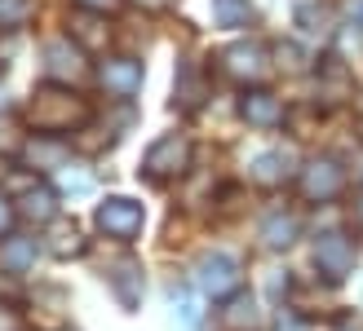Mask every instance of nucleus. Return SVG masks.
Instances as JSON below:
<instances>
[{"label": "nucleus", "instance_id": "1", "mask_svg": "<svg viewBox=\"0 0 363 331\" xmlns=\"http://www.w3.org/2000/svg\"><path fill=\"white\" fill-rule=\"evenodd\" d=\"M89 115H94V106H89L80 93L58 88V84L35 88V98L27 102V124L35 128V133H45V137H62V133H71V128L89 124Z\"/></svg>", "mask_w": 363, "mask_h": 331}, {"label": "nucleus", "instance_id": "2", "mask_svg": "<svg viewBox=\"0 0 363 331\" xmlns=\"http://www.w3.org/2000/svg\"><path fill=\"white\" fill-rule=\"evenodd\" d=\"M94 226H98L106 238L133 243V238L142 234V226H147V212H142V204H133V199L111 194V199H102V204H98V212H94Z\"/></svg>", "mask_w": 363, "mask_h": 331}, {"label": "nucleus", "instance_id": "3", "mask_svg": "<svg viewBox=\"0 0 363 331\" xmlns=\"http://www.w3.org/2000/svg\"><path fill=\"white\" fill-rule=\"evenodd\" d=\"M186 168H191V141L182 133H169V137L151 141V151L142 155V173H147L151 181H173Z\"/></svg>", "mask_w": 363, "mask_h": 331}, {"label": "nucleus", "instance_id": "4", "mask_svg": "<svg viewBox=\"0 0 363 331\" xmlns=\"http://www.w3.org/2000/svg\"><path fill=\"white\" fill-rule=\"evenodd\" d=\"M315 269H319L328 283L350 279V274H354V243H350L341 230L319 234V243H315Z\"/></svg>", "mask_w": 363, "mask_h": 331}, {"label": "nucleus", "instance_id": "5", "mask_svg": "<svg viewBox=\"0 0 363 331\" xmlns=\"http://www.w3.org/2000/svg\"><path fill=\"white\" fill-rule=\"evenodd\" d=\"M195 283L208 291V296H235L240 291V261L226 252H208V256H199V265H195Z\"/></svg>", "mask_w": 363, "mask_h": 331}, {"label": "nucleus", "instance_id": "6", "mask_svg": "<svg viewBox=\"0 0 363 331\" xmlns=\"http://www.w3.org/2000/svg\"><path fill=\"white\" fill-rule=\"evenodd\" d=\"M301 194L311 199V204H328V199H337L341 190H346V173H341L337 159H311L297 177Z\"/></svg>", "mask_w": 363, "mask_h": 331}, {"label": "nucleus", "instance_id": "7", "mask_svg": "<svg viewBox=\"0 0 363 331\" xmlns=\"http://www.w3.org/2000/svg\"><path fill=\"white\" fill-rule=\"evenodd\" d=\"M84 49L71 40V35H62V40H49L45 45V76L58 80V84H71V80H84Z\"/></svg>", "mask_w": 363, "mask_h": 331}, {"label": "nucleus", "instance_id": "8", "mask_svg": "<svg viewBox=\"0 0 363 331\" xmlns=\"http://www.w3.org/2000/svg\"><path fill=\"white\" fill-rule=\"evenodd\" d=\"M222 71L230 80H240V84L262 80L266 76V49L257 40H235L230 49H222Z\"/></svg>", "mask_w": 363, "mask_h": 331}, {"label": "nucleus", "instance_id": "9", "mask_svg": "<svg viewBox=\"0 0 363 331\" xmlns=\"http://www.w3.org/2000/svg\"><path fill=\"white\" fill-rule=\"evenodd\" d=\"M98 80H102L106 93L133 98L138 88H142V62H133V58H106L102 71H98Z\"/></svg>", "mask_w": 363, "mask_h": 331}, {"label": "nucleus", "instance_id": "10", "mask_svg": "<svg viewBox=\"0 0 363 331\" xmlns=\"http://www.w3.org/2000/svg\"><path fill=\"white\" fill-rule=\"evenodd\" d=\"M240 115L252 124V128H279L284 124V102L266 88H252V93L240 98Z\"/></svg>", "mask_w": 363, "mask_h": 331}, {"label": "nucleus", "instance_id": "11", "mask_svg": "<svg viewBox=\"0 0 363 331\" xmlns=\"http://www.w3.org/2000/svg\"><path fill=\"white\" fill-rule=\"evenodd\" d=\"M67 27H71L67 35H71V40H76L80 49H102V45H106V35H111L106 18H102L98 9H84V5L67 18Z\"/></svg>", "mask_w": 363, "mask_h": 331}, {"label": "nucleus", "instance_id": "12", "mask_svg": "<svg viewBox=\"0 0 363 331\" xmlns=\"http://www.w3.org/2000/svg\"><path fill=\"white\" fill-rule=\"evenodd\" d=\"M142 265L138 261H129V256H124V261H116L111 265V291H116V301L124 305V309H138L142 305Z\"/></svg>", "mask_w": 363, "mask_h": 331}, {"label": "nucleus", "instance_id": "13", "mask_svg": "<svg viewBox=\"0 0 363 331\" xmlns=\"http://www.w3.org/2000/svg\"><path fill=\"white\" fill-rule=\"evenodd\" d=\"M217 323H222V331H257V305L244 287L226 296V305L217 309Z\"/></svg>", "mask_w": 363, "mask_h": 331}, {"label": "nucleus", "instance_id": "14", "mask_svg": "<svg viewBox=\"0 0 363 331\" xmlns=\"http://www.w3.org/2000/svg\"><path fill=\"white\" fill-rule=\"evenodd\" d=\"M288 177H293V155L288 151H262L252 159V181L257 186H284Z\"/></svg>", "mask_w": 363, "mask_h": 331}, {"label": "nucleus", "instance_id": "15", "mask_svg": "<svg viewBox=\"0 0 363 331\" xmlns=\"http://www.w3.org/2000/svg\"><path fill=\"white\" fill-rule=\"evenodd\" d=\"M18 216H27V221H35V226H45V221L58 216V194L35 181V186H27V194L18 199Z\"/></svg>", "mask_w": 363, "mask_h": 331}, {"label": "nucleus", "instance_id": "16", "mask_svg": "<svg viewBox=\"0 0 363 331\" xmlns=\"http://www.w3.org/2000/svg\"><path fill=\"white\" fill-rule=\"evenodd\" d=\"M319 93L328 98V102H346L354 93V80H350L346 62H337V58H323L319 62Z\"/></svg>", "mask_w": 363, "mask_h": 331}, {"label": "nucleus", "instance_id": "17", "mask_svg": "<svg viewBox=\"0 0 363 331\" xmlns=\"http://www.w3.org/2000/svg\"><path fill=\"white\" fill-rule=\"evenodd\" d=\"M297 234H301V221L293 212H270L262 221V238H266V248L270 252H284V248H293L297 243Z\"/></svg>", "mask_w": 363, "mask_h": 331}, {"label": "nucleus", "instance_id": "18", "mask_svg": "<svg viewBox=\"0 0 363 331\" xmlns=\"http://www.w3.org/2000/svg\"><path fill=\"white\" fill-rule=\"evenodd\" d=\"M27 163L31 168H67V146L58 137L35 133V141L27 146Z\"/></svg>", "mask_w": 363, "mask_h": 331}, {"label": "nucleus", "instance_id": "19", "mask_svg": "<svg viewBox=\"0 0 363 331\" xmlns=\"http://www.w3.org/2000/svg\"><path fill=\"white\" fill-rule=\"evenodd\" d=\"M213 23L226 31H240L252 23V5L248 0H213Z\"/></svg>", "mask_w": 363, "mask_h": 331}, {"label": "nucleus", "instance_id": "20", "mask_svg": "<svg viewBox=\"0 0 363 331\" xmlns=\"http://www.w3.org/2000/svg\"><path fill=\"white\" fill-rule=\"evenodd\" d=\"M0 265L13 269V274L31 269V265H35V243H31V238H9V243L0 248Z\"/></svg>", "mask_w": 363, "mask_h": 331}, {"label": "nucleus", "instance_id": "21", "mask_svg": "<svg viewBox=\"0 0 363 331\" xmlns=\"http://www.w3.org/2000/svg\"><path fill=\"white\" fill-rule=\"evenodd\" d=\"M293 18H297V27H306V31H323V27H328V9H323V0H297Z\"/></svg>", "mask_w": 363, "mask_h": 331}, {"label": "nucleus", "instance_id": "22", "mask_svg": "<svg viewBox=\"0 0 363 331\" xmlns=\"http://www.w3.org/2000/svg\"><path fill=\"white\" fill-rule=\"evenodd\" d=\"M177 102L186 106V110H195L199 102H204V80L195 76V66H182V80H177Z\"/></svg>", "mask_w": 363, "mask_h": 331}, {"label": "nucleus", "instance_id": "23", "mask_svg": "<svg viewBox=\"0 0 363 331\" xmlns=\"http://www.w3.org/2000/svg\"><path fill=\"white\" fill-rule=\"evenodd\" d=\"M49 252L58 256V261H67V256H80V252H84V238H80V230H76V226H62L58 234L49 238Z\"/></svg>", "mask_w": 363, "mask_h": 331}, {"label": "nucleus", "instance_id": "24", "mask_svg": "<svg viewBox=\"0 0 363 331\" xmlns=\"http://www.w3.org/2000/svg\"><path fill=\"white\" fill-rule=\"evenodd\" d=\"M58 190H67V194H89V190H94V177H89L80 163H67V168H58Z\"/></svg>", "mask_w": 363, "mask_h": 331}, {"label": "nucleus", "instance_id": "25", "mask_svg": "<svg viewBox=\"0 0 363 331\" xmlns=\"http://www.w3.org/2000/svg\"><path fill=\"white\" fill-rule=\"evenodd\" d=\"M31 18V0H0V31H18Z\"/></svg>", "mask_w": 363, "mask_h": 331}, {"label": "nucleus", "instance_id": "26", "mask_svg": "<svg viewBox=\"0 0 363 331\" xmlns=\"http://www.w3.org/2000/svg\"><path fill=\"white\" fill-rule=\"evenodd\" d=\"M173 305H177V318H182V327H199V318H204V314H199V301L191 296V291L186 287H173Z\"/></svg>", "mask_w": 363, "mask_h": 331}, {"label": "nucleus", "instance_id": "27", "mask_svg": "<svg viewBox=\"0 0 363 331\" xmlns=\"http://www.w3.org/2000/svg\"><path fill=\"white\" fill-rule=\"evenodd\" d=\"M275 58H279L284 71H301V66H306V53H301L297 45H279V49H275Z\"/></svg>", "mask_w": 363, "mask_h": 331}, {"label": "nucleus", "instance_id": "28", "mask_svg": "<svg viewBox=\"0 0 363 331\" xmlns=\"http://www.w3.org/2000/svg\"><path fill=\"white\" fill-rule=\"evenodd\" d=\"M275 331H311V327H306V318H297L293 309H279V318H275Z\"/></svg>", "mask_w": 363, "mask_h": 331}, {"label": "nucleus", "instance_id": "29", "mask_svg": "<svg viewBox=\"0 0 363 331\" xmlns=\"http://www.w3.org/2000/svg\"><path fill=\"white\" fill-rule=\"evenodd\" d=\"M0 331H23V314L13 305H0Z\"/></svg>", "mask_w": 363, "mask_h": 331}, {"label": "nucleus", "instance_id": "30", "mask_svg": "<svg viewBox=\"0 0 363 331\" xmlns=\"http://www.w3.org/2000/svg\"><path fill=\"white\" fill-rule=\"evenodd\" d=\"M346 18H350V27L363 35V0H346Z\"/></svg>", "mask_w": 363, "mask_h": 331}, {"label": "nucleus", "instance_id": "31", "mask_svg": "<svg viewBox=\"0 0 363 331\" xmlns=\"http://www.w3.org/2000/svg\"><path fill=\"white\" fill-rule=\"evenodd\" d=\"M80 5H84V9H98V13H111L120 0H80Z\"/></svg>", "mask_w": 363, "mask_h": 331}, {"label": "nucleus", "instance_id": "32", "mask_svg": "<svg viewBox=\"0 0 363 331\" xmlns=\"http://www.w3.org/2000/svg\"><path fill=\"white\" fill-rule=\"evenodd\" d=\"M9 221H13V208H9V199H5V194H0V234H5V230H9Z\"/></svg>", "mask_w": 363, "mask_h": 331}, {"label": "nucleus", "instance_id": "33", "mask_svg": "<svg viewBox=\"0 0 363 331\" xmlns=\"http://www.w3.org/2000/svg\"><path fill=\"white\" fill-rule=\"evenodd\" d=\"M284 291H288V279H279V274H275V279H270V296H284Z\"/></svg>", "mask_w": 363, "mask_h": 331}, {"label": "nucleus", "instance_id": "34", "mask_svg": "<svg viewBox=\"0 0 363 331\" xmlns=\"http://www.w3.org/2000/svg\"><path fill=\"white\" fill-rule=\"evenodd\" d=\"M337 331H363V323H359V318H341Z\"/></svg>", "mask_w": 363, "mask_h": 331}, {"label": "nucleus", "instance_id": "35", "mask_svg": "<svg viewBox=\"0 0 363 331\" xmlns=\"http://www.w3.org/2000/svg\"><path fill=\"white\" fill-rule=\"evenodd\" d=\"M147 9H164V5H173V0H142Z\"/></svg>", "mask_w": 363, "mask_h": 331}, {"label": "nucleus", "instance_id": "36", "mask_svg": "<svg viewBox=\"0 0 363 331\" xmlns=\"http://www.w3.org/2000/svg\"><path fill=\"white\" fill-rule=\"evenodd\" d=\"M359 226H363V204H359Z\"/></svg>", "mask_w": 363, "mask_h": 331}]
</instances>
